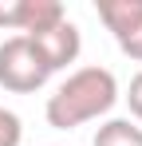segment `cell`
Returning <instances> with one entry per match:
<instances>
[{
    "label": "cell",
    "instance_id": "6da1fadb",
    "mask_svg": "<svg viewBox=\"0 0 142 146\" xmlns=\"http://www.w3.org/2000/svg\"><path fill=\"white\" fill-rule=\"evenodd\" d=\"M118 103V79L115 71H107V67H79V71H71L51 95H47V126H55V130H75V126H83V122H95L103 119V115H111Z\"/></svg>",
    "mask_w": 142,
    "mask_h": 146
},
{
    "label": "cell",
    "instance_id": "7a4b0ae2",
    "mask_svg": "<svg viewBox=\"0 0 142 146\" xmlns=\"http://www.w3.org/2000/svg\"><path fill=\"white\" fill-rule=\"evenodd\" d=\"M47 79H51V71H47V63L40 59V51L32 48L28 36H8L0 44V87L4 91L32 95V91L44 87Z\"/></svg>",
    "mask_w": 142,
    "mask_h": 146
},
{
    "label": "cell",
    "instance_id": "3957f363",
    "mask_svg": "<svg viewBox=\"0 0 142 146\" xmlns=\"http://www.w3.org/2000/svg\"><path fill=\"white\" fill-rule=\"evenodd\" d=\"M28 40H32V48L40 51V59L47 63L51 75L71 67V63L79 59V51H83V36H79V28L71 24V20H59L55 28L36 32V36H28Z\"/></svg>",
    "mask_w": 142,
    "mask_h": 146
},
{
    "label": "cell",
    "instance_id": "277c9868",
    "mask_svg": "<svg viewBox=\"0 0 142 146\" xmlns=\"http://www.w3.org/2000/svg\"><path fill=\"white\" fill-rule=\"evenodd\" d=\"M95 146H142V126L130 119H107L95 130Z\"/></svg>",
    "mask_w": 142,
    "mask_h": 146
},
{
    "label": "cell",
    "instance_id": "5b68a950",
    "mask_svg": "<svg viewBox=\"0 0 142 146\" xmlns=\"http://www.w3.org/2000/svg\"><path fill=\"white\" fill-rule=\"evenodd\" d=\"M115 44H118L122 55H130L134 63H142V20H134L122 36H115Z\"/></svg>",
    "mask_w": 142,
    "mask_h": 146
},
{
    "label": "cell",
    "instance_id": "8992f818",
    "mask_svg": "<svg viewBox=\"0 0 142 146\" xmlns=\"http://www.w3.org/2000/svg\"><path fill=\"white\" fill-rule=\"evenodd\" d=\"M20 138H24V122H20V115L0 107V146H20Z\"/></svg>",
    "mask_w": 142,
    "mask_h": 146
},
{
    "label": "cell",
    "instance_id": "52a82bcc",
    "mask_svg": "<svg viewBox=\"0 0 142 146\" xmlns=\"http://www.w3.org/2000/svg\"><path fill=\"white\" fill-rule=\"evenodd\" d=\"M20 24H24V0H4L0 4V28L20 32Z\"/></svg>",
    "mask_w": 142,
    "mask_h": 146
},
{
    "label": "cell",
    "instance_id": "ba28073f",
    "mask_svg": "<svg viewBox=\"0 0 142 146\" xmlns=\"http://www.w3.org/2000/svg\"><path fill=\"white\" fill-rule=\"evenodd\" d=\"M126 107H130V115H134V122H142V71L130 79V87H126Z\"/></svg>",
    "mask_w": 142,
    "mask_h": 146
}]
</instances>
